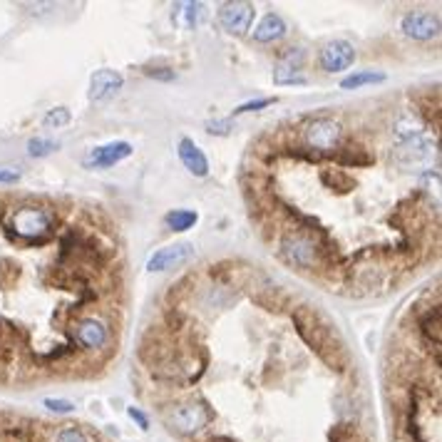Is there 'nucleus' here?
Listing matches in <instances>:
<instances>
[{"label":"nucleus","instance_id":"21","mask_svg":"<svg viewBox=\"0 0 442 442\" xmlns=\"http://www.w3.org/2000/svg\"><path fill=\"white\" fill-rule=\"evenodd\" d=\"M273 97H263V100H253V102H246V105H241V107H236L233 110V114H243V112H256V110H263V107H268V105H273Z\"/></svg>","mask_w":442,"mask_h":442},{"label":"nucleus","instance_id":"18","mask_svg":"<svg viewBox=\"0 0 442 442\" xmlns=\"http://www.w3.org/2000/svg\"><path fill=\"white\" fill-rule=\"evenodd\" d=\"M420 328H423V333L430 341H435V348H440V308L438 306L430 308L428 313L420 318Z\"/></svg>","mask_w":442,"mask_h":442},{"label":"nucleus","instance_id":"6","mask_svg":"<svg viewBox=\"0 0 442 442\" xmlns=\"http://www.w3.org/2000/svg\"><path fill=\"white\" fill-rule=\"evenodd\" d=\"M318 62L323 72H343L356 62V48L346 40H331L321 48Z\"/></svg>","mask_w":442,"mask_h":442},{"label":"nucleus","instance_id":"7","mask_svg":"<svg viewBox=\"0 0 442 442\" xmlns=\"http://www.w3.org/2000/svg\"><path fill=\"white\" fill-rule=\"evenodd\" d=\"M169 420L179 433L194 435L209 423V413H206V408H201V405H196V403H184L171 410Z\"/></svg>","mask_w":442,"mask_h":442},{"label":"nucleus","instance_id":"10","mask_svg":"<svg viewBox=\"0 0 442 442\" xmlns=\"http://www.w3.org/2000/svg\"><path fill=\"white\" fill-rule=\"evenodd\" d=\"M191 253H194V248L189 246V243H174V246H164L159 248L157 253H154L152 258L147 261V268L149 271H169V268H179L184 266L186 261L191 258Z\"/></svg>","mask_w":442,"mask_h":442},{"label":"nucleus","instance_id":"13","mask_svg":"<svg viewBox=\"0 0 442 442\" xmlns=\"http://www.w3.org/2000/svg\"><path fill=\"white\" fill-rule=\"evenodd\" d=\"M301 65H303V50L288 48L283 55L278 57L276 70H273V82H276V85H293V82H303L298 77Z\"/></svg>","mask_w":442,"mask_h":442},{"label":"nucleus","instance_id":"1","mask_svg":"<svg viewBox=\"0 0 442 442\" xmlns=\"http://www.w3.org/2000/svg\"><path fill=\"white\" fill-rule=\"evenodd\" d=\"M293 323H296L298 336L313 348L316 356H318L326 366L336 368V371H341V373L348 371V353H346V348H343V343L341 346H333V341H341V338H338V333L333 331L331 323H326L316 311L306 308V306L293 311Z\"/></svg>","mask_w":442,"mask_h":442},{"label":"nucleus","instance_id":"9","mask_svg":"<svg viewBox=\"0 0 442 442\" xmlns=\"http://www.w3.org/2000/svg\"><path fill=\"white\" fill-rule=\"evenodd\" d=\"M129 154H132V144L129 142L102 144V147L90 149V154L85 157V166H90V169H107V166H114L122 159H127Z\"/></svg>","mask_w":442,"mask_h":442},{"label":"nucleus","instance_id":"15","mask_svg":"<svg viewBox=\"0 0 442 442\" xmlns=\"http://www.w3.org/2000/svg\"><path fill=\"white\" fill-rule=\"evenodd\" d=\"M283 35H286V23L276 13L263 15V20L256 25V30H253V40H256V43H276Z\"/></svg>","mask_w":442,"mask_h":442},{"label":"nucleus","instance_id":"20","mask_svg":"<svg viewBox=\"0 0 442 442\" xmlns=\"http://www.w3.org/2000/svg\"><path fill=\"white\" fill-rule=\"evenodd\" d=\"M70 119H72V114L67 107H55V110H50L48 114H45V119H43V124L45 127H65V124H70Z\"/></svg>","mask_w":442,"mask_h":442},{"label":"nucleus","instance_id":"23","mask_svg":"<svg viewBox=\"0 0 442 442\" xmlns=\"http://www.w3.org/2000/svg\"><path fill=\"white\" fill-rule=\"evenodd\" d=\"M45 408L53 410V413H72V410H75V405H72L70 400H55V398H48V400H45Z\"/></svg>","mask_w":442,"mask_h":442},{"label":"nucleus","instance_id":"8","mask_svg":"<svg viewBox=\"0 0 442 442\" xmlns=\"http://www.w3.org/2000/svg\"><path fill=\"white\" fill-rule=\"evenodd\" d=\"M219 23L231 35H243L253 23L251 3H223L219 8Z\"/></svg>","mask_w":442,"mask_h":442},{"label":"nucleus","instance_id":"11","mask_svg":"<svg viewBox=\"0 0 442 442\" xmlns=\"http://www.w3.org/2000/svg\"><path fill=\"white\" fill-rule=\"evenodd\" d=\"M122 85H124V77L119 75L117 70L102 67V70L92 72V77H90V100L92 102L110 100V97H114L122 90Z\"/></svg>","mask_w":442,"mask_h":442},{"label":"nucleus","instance_id":"19","mask_svg":"<svg viewBox=\"0 0 442 442\" xmlns=\"http://www.w3.org/2000/svg\"><path fill=\"white\" fill-rule=\"evenodd\" d=\"M60 147L53 139H43V137H35L28 142V154L30 157H48V154H53L55 149Z\"/></svg>","mask_w":442,"mask_h":442},{"label":"nucleus","instance_id":"12","mask_svg":"<svg viewBox=\"0 0 442 442\" xmlns=\"http://www.w3.org/2000/svg\"><path fill=\"white\" fill-rule=\"evenodd\" d=\"M75 338L85 351H100V348H105L110 333H107V326L102 323V321L82 318V321H77V326H75Z\"/></svg>","mask_w":442,"mask_h":442},{"label":"nucleus","instance_id":"16","mask_svg":"<svg viewBox=\"0 0 442 442\" xmlns=\"http://www.w3.org/2000/svg\"><path fill=\"white\" fill-rule=\"evenodd\" d=\"M196 221H199V214L191 209H174L164 216V223L171 231H189Z\"/></svg>","mask_w":442,"mask_h":442},{"label":"nucleus","instance_id":"27","mask_svg":"<svg viewBox=\"0 0 442 442\" xmlns=\"http://www.w3.org/2000/svg\"><path fill=\"white\" fill-rule=\"evenodd\" d=\"M206 129H209L211 134H226L228 132V122H209L206 124Z\"/></svg>","mask_w":442,"mask_h":442},{"label":"nucleus","instance_id":"14","mask_svg":"<svg viewBox=\"0 0 442 442\" xmlns=\"http://www.w3.org/2000/svg\"><path fill=\"white\" fill-rule=\"evenodd\" d=\"M179 159L181 164L186 166V171L194 176H206L209 174V159H206V154L199 149V144L194 142V139L184 137L179 142Z\"/></svg>","mask_w":442,"mask_h":442},{"label":"nucleus","instance_id":"5","mask_svg":"<svg viewBox=\"0 0 442 442\" xmlns=\"http://www.w3.org/2000/svg\"><path fill=\"white\" fill-rule=\"evenodd\" d=\"M400 30L413 40H433L440 35V18L428 10H413V13L403 15Z\"/></svg>","mask_w":442,"mask_h":442},{"label":"nucleus","instance_id":"25","mask_svg":"<svg viewBox=\"0 0 442 442\" xmlns=\"http://www.w3.org/2000/svg\"><path fill=\"white\" fill-rule=\"evenodd\" d=\"M20 181V171L10 169V166H0V184H15Z\"/></svg>","mask_w":442,"mask_h":442},{"label":"nucleus","instance_id":"4","mask_svg":"<svg viewBox=\"0 0 442 442\" xmlns=\"http://www.w3.org/2000/svg\"><path fill=\"white\" fill-rule=\"evenodd\" d=\"M281 251L293 266L298 268H316L321 263V248L313 238L303 236V233H291L281 243Z\"/></svg>","mask_w":442,"mask_h":442},{"label":"nucleus","instance_id":"26","mask_svg":"<svg viewBox=\"0 0 442 442\" xmlns=\"http://www.w3.org/2000/svg\"><path fill=\"white\" fill-rule=\"evenodd\" d=\"M127 413H129V418H132L134 423L139 425V428H142V430H149V420H147V415H144L142 410H137V408H129Z\"/></svg>","mask_w":442,"mask_h":442},{"label":"nucleus","instance_id":"17","mask_svg":"<svg viewBox=\"0 0 442 442\" xmlns=\"http://www.w3.org/2000/svg\"><path fill=\"white\" fill-rule=\"evenodd\" d=\"M378 82H386V75L383 72H376V70H361V72H353L348 75L346 80L341 82L343 90H358L363 85H378Z\"/></svg>","mask_w":442,"mask_h":442},{"label":"nucleus","instance_id":"2","mask_svg":"<svg viewBox=\"0 0 442 442\" xmlns=\"http://www.w3.org/2000/svg\"><path fill=\"white\" fill-rule=\"evenodd\" d=\"M53 214L40 206H23L13 214V221L5 226V233L10 238L20 236L28 238V241H35V238H43L45 233L53 228Z\"/></svg>","mask_w":442,"mask_h":442},{"label":"nucleus","instance_id":"24","mask_svg":"<svg viewBox=\"0 0 442 442\" xmlns=\"http://www.w3.org/2000/svg\"><path fill=\"white\" fill-rule=\"evenodd\" d=\"M149 77H154V80H162V82H171L176 77L174 70H169V67H149V70H144Z\"/></svg>","mask_w":442,"mask_h":442},{"label":"nucleus","instance_id":"22","mask_svg":"<svg viewBox=\"0 0 442 442\" xmlns=\"http://www.w3.org/2000/svg\"><path fill=\"white\" fill-rule=\"evenodd\" d=\"M57 442H87V440H85V435H82V430L65 428L57 433Z\"/></svg>","mask_w":442,"mask_h":442},{"label":"nucleus","instance_id":"3","mask_svg":"<svg viewBox=\"0 0 442 442\" xmlns=\"http://www.w3.org/2000/svg\"><path fill=\"white\" fill-rule=\"evenodd\" d=\"M341 124L331 117H316L306 124L303 129V139H306V147L313 149V152H321V154H328V152H336L338 149V142H341Z\"/></svg>","mask_w":442,"mask_h":442}]
</instances>
